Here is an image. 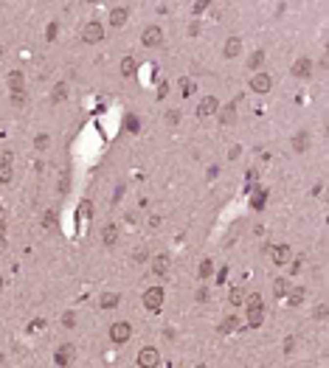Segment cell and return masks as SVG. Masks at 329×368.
<instances>
[{
    "mask_svg": "<svg viewBox=\"0 0 329 368\" xmlns=\"http://www.w3.org/2000/svg\"><path fill=\"white\" fill-rule=\"evenodd\" d=\"M248 324L250 326H262L264 324V309H262V295H250L248 298Z\"/></svg>",
    "mask_w": 329,
    "mask_h": 368,
    "instance_id": "obj_1",
    "label": "cell"
},
{
    "mask_svg": "<svg viewBox=\"0 0 329 368\" xmlns=\"http://www.w3.org/2000/svg\"><path fill=\"white\" fill-rule=\"evenodd\" d=\"M158 363H160L158 348H152V346L141 348V354H138V366L141 368H158Z\"/></svg>",
    "mask_w": 329,
    "mask_h": 368,
    "instance_id": "obj_2",
    "label": "cell"
},
{
    "mask_svg": "<svg viewBox=\"0 0 329 368\" xmlns=\"http://www.w3.org/2000/svg\"><path fill=\"white\" fill-rule=\"evenodd\" d=\"M130 335H132V326L124 324V321L113 324V329H110V340H113V343H127V340H130Z\"/></svg>",
    "mask_w": 329,
    "mask_h": 368,
    "instance_id": "obj_3",
    "label": "cell"
},
{
    "mask_svg": "<svg viewBox=\"0 0 329 368\" xmlns=\"http://www.w3.org/2000/svg\"><path fill=\"white\" fill-rule=\"evenodd\" d=\"M160 303H163V290H160V287H152V290L144 292V306H147V309L158 312Z\"/></svg>",
    "mask_w": 329,
    "mask_h": 368,
    "instance_id": "obj_4",
    "label": "cell"
},
{
    "mask_svg": "<svg viewBox=\"0 0 329 368\" xmlns=\"http://www.w3.org/2000/svg\"><path fill=\"white\" fill-rule=\"evenodd\" d=\"M102 37H104L102 22H88V25H85V31H82V40H85V43H99Z\"/></svg>",
    "mask_w": 329,
    "mask_h": 368,
    "instance_id": "obj_5",
    "label": "cell"
},
{
    "mask_svg": "<svg viewBox=\"0 0 329 368\" xmlns=\"http://www.w3.org/2000/svg\"><path fill=\"white\" fill-rule=\"evenodd\" d=\"M141 40H144V45H147V48H155V45L163 43V31H160L158 25H149L147 31H144V37H141Z\"/></svg>",
    "mask_w": 329,
    "mask_h": 368,
    "instance_id": "obj_6",
    "label": "cell"
},
{
    "mask_svg": "<svg viewBox=\"0 0 329 368\" xmlns=\"http://www.w3.org/2000/svg\"><path fill=\"white\" fill-rule=\"evenodd\" d=\"M217 107H219V101L214 99V96H205L203 101H200V107H197V115L200 118H208V115H214Z\"/></svg>",
    "mask_w": 329,
    "mask_h": 368,
    "instance_id": "obj_7",
    "label": "cell"
},
{
    "mask_svg": "<svg viewBox=\"0 0 329 368\" xmlns=\"http://www.w3.org/2000/svg\"><path fill=\"white\" fill-rule=\"evenodd\" d=\"M73 357H76V351H73V346H70V343H65L62 348H57V354H54L57 366H70V363H73Z\"/></svg>",
    "mask_w": 329,
    "mask_h": 368,
    "instance_id": "obj_8",
    "label": "cell"
},
{
    "mask_svg": "<svg viewBox=\"0 0 329 368\" xmlns=\"http://www.w3.org/2000/svg\"><path fill=\"white\" fill-rule=\"evenodd\" d=\"M270 85H273V79L267 73H253V79H250V87L256 90V93H267Z\"/></svg>",
    "mask_w": 329,
    "mask_h": 368,
    "instance_id": "obj_9",
    "label": "cell"
},
{
    "mask_svg": "<svg viewBox=\"0 0 329 368\" xmlns=\"http://www.w3.org/2000/svg\"><path fill=\"white\" fill-rule=\"evenodd\" d=\"M270 256H273V264H287V261H290V247L287 245H273Z\"/></svg>",
    "mask_w": 329,
    "mask_h": 368,
    "instance_id": "obj_10",
    "label": "cell"
},
{
    "mask_svg": "<svg viewBox=\"0 0 329 368\" xmlns=\"http://www.w3.org/2000/svg\"><path fill=\"white\" fill-rule=\"evenodd\" d=\"M309 73H312V62H309L307 56H301V59H298V62L293 65V76H298V79H307Z\"/></svg>",
    "mask_w": 329,
    "mask_h": 368,
    "instance_id": "obj_11",
    "label": "cell"
},
{
    "mask_svg": "<svg viewBox=\"0 0 329 368\" xmlns=\"http://www.w3.org/2000/svg\"><path fill=\"white\" fill-rule=\"evenodd\" d=\"M127 17H130V9H124V6H118V9H113L110 11V25H124L127 22Z\"/></svg>",
    "mask_w": 329,
    "mask_h": 368,
    "instance_id": "obj_12",
    "label": "cell"
},
{
    "mask_svg": "<svg viewBox=\"0 0 329 368\" xmlns=\"http://www.w3.org/2000/svg\"><path fill=\"white\" fill-rule=\"evenodd\" d=\"M239 54H242V40H239V37H231L225 43V56L234 59V56H239Z\"/></svg>",
    "mask_w": 329,
    "mask_h": 368,
    "instance_id": "obj_13",
    "label": "cell"
},
{
    "mask_svg": "<svg viewBox=\"0 0 329 368\" xmlns=\"http://www.w3.org/2000/svg\"><path fill=\"white\" fill-rule=\"evenodd\" d=\"M9 87H12V93H23V87H25V76L23 73H9Z\"/></svg>",
    "mask_w": 329,
    "mask_h": 368,
    "instance_id": "obj_14",
    "label": "cell"
},
{
    "mask_svg": "<svg viewBox=\"0 0 329 368\" xmlns=\"http://www.w3.org/2000/svg\"><path fill=\"white\" fill-rule=\"evenodd\" d=\"M12 177H14L12 160H9V157H3V160H0V183H9Z\"/></svg>",
    "mask_w": 329,
    "mask_h": 368,
    "instance_id": "obj_15",
    "label": "cell"
},
{
    "mask_svg": "<svg viewBox=\"0 0 329 368\" xmlns=\"http://www.w3.org/2000/svg\"><path fill=\"white\" fill-rule=\"evenodd\" d=\"M135 70H138V62L132 56H124V59H121V73H124V76H135Z\"/></svg>",
    "mask_w": 329,
    "mask_h": 368,
    "instance_id": "obj_16",
    "label": "cell"
},
{
    "mask_svg": "<svg viewBox=\"0 0 329 368\" xmlns=\"http://www.w3.org/2000/svg\"><path fill=\"white\" fill-rule=\"evenodd\" d=\"M152 270H155L158 276H163V273L169 270V256H155V261H152Z\"/></svg>",
    "mask_w": 329,
    "mask_h": 368,
    "instance_id": "obj_17",
    "label": "cell"
},
{
    "mask_svg": "<svg viewBox=\"0 0 329 368\" xmlns=\"http://www.w3.org/2000/svg\"><path fill=\"white\" fill-rule=\"evenodd\" d=\"M102 239H104V245H115V239H118V228H115V225H107Z\"/></svg>",
    "mask_w": 329,
    "mask_h": 368,
    "instance_id": "obj_18",
    "label": "cell"
},
{
    "mask_svg": "<svg viewBox=\"0 0 329 368\" xmlns=\"http://www.w3.org/2000/svg\"><path fill=\"white\" fill-rule=\"evenodd\" d=\"M115 303H118V295H115V292H104L102 295V306L104 309H113Z\"/></svg>",
    "mask_w": 329,
    "mask_h": 368,
    "instance_id": "obj_19",
    "label": "cell"
},
{
    "mask_svg": "<svg viewBox=\"0 0 329 368\" xmlns=\"http://www.w3.org/2000/svg\"><path fill=\"white\" fill-rule=\"evenodd\" d=\"M242 298H245L242 287H234V290H231V295H228V301L234 303V306H239V303H242Z\"/></svg>",
    "mask_w": 329,
    "mask_h": 368,
    "instance_id": "obj_20",
    "label": "cell"
},
{
    "mask_svg": "<svg viewBox=\"0 0 329 368\" xmlns=\"http://www.w3.org/2000/svg\"><path fill=\"white\" fill-rule=\"evenodd\" d=\"M307 141H309V135H307V132L298 135V138H295V152H304V149H307Z\"/></svg>",
    "mask_w": 329,
    "mask_h": 368,
    "instance_id": "obj_21",
    "label": "cell"
},
{
    "mask_svg": "<svg viewBox=\"0 0 329 368\" xmlns=\"http://www.w3.org/2000/svg\"><path fill=\"white\" fill-rule=\"evenodd\" d=\"M211 270H214V264H211V261L205 259L203 264H200V279H208V276H211Z\"/></svg>",
    "mask_w": 329,
    "mask_h": 368,
    "instance_id": "obj_22",
    "label": "cell"
},
{
    "mask_svg": "<svg viewBox=\"0 0 329 368\" xmlns=\"http://www.w3.org/2000/svg\"><path fill=\"white\" fill-rule=\"evenodd\" d=\"M273 292H276V295H284V292H287V281H284V279H276V284H273Z\"/></svg>",
    "mask_w": 329,
    "mask_h": 368,
    "instance_id": "obj_23",
    "label": "cell"
},
{
    "mask_svg": "<svg viewBox=\"0 0 329 368\" xmlns=\"http://www.w3.org/2000/svg\"><path fill=\"white\" fill-rule=\"evenodd\" d=\"M43 225H45V228H54V225H57V214L48 211L45 216H43Z\"/></svg>",
    "mask_w": 329,
    "mask_h": 368,
    "instance_id": "obj_24",
    "label": "cell"
},
{
    "mask_svg": "<svg viewBox=\"0 0 329 368\" xmlns=\"http://www.w3.org/2000/svg\"><path fill=\"white\" fill-rule=\"evenodd\" d=\"M301 301H304V290H293V295H290V303H293V306H298Z\"/></svg>",
    "mask_w": 329,
    "mask_h": 368,
    "instance_id": "obj_25",
    "label": "cell"
},
{
    "mask_svg": "<svg viewBox=\"0 0 329 368\" xmlns=\"http://www.w3.org/2000/svg\"><path fill=\"white\" fill-rule=\"evenodd\" d=\"M79 211L85 214V216H90V214H93V202L90 200H82L79 202Z\"/></svg>",
    "mask_w": 329,
    "mask_h": 368,
    "instance_id": "obj_26",
    "label": "cell"
},
{
    "mask_svg": "<svg viewBox=\"0 0 329 368\" xmlns=\"http://www.w3.org/2000/svg\"><path fill=\"white\" fill-rule=\"evenodd\" d=\"M12 101H14V107H23L25 104V93H12Z\"/></svg>",
    "mask_w": 329,
    "mask_h": 368,
    "instance_id": "obj_27",
    "label": "cell"
},
{
    "mask_svg": "<svg viewBox=\"0 0 329 368\" xmlns=\"http://www.w3.org/2000/svg\"><path fill=\"white\" fill-rule=\"evenodd\" d=\"M166 121H169V124H177V121H180V112H177V110H169V112H166Z\"/></svg>",
    "mask_w": 329,
    "mask_h": 368,
    "instance_id": "obj_28",
    "label": "cell"
},
{
    "mask_svg": "<svg viewBox=\"0 0 329 368\" xmlns=\"http://www.w3.org/2000/svg\"><path fill=\"white\" fill-rule=\"evenodd\" d=\"M65 99V85H57V90H54V101H62Z\"/></svg>",
    "mask_w": 329,
    "mask_h": 368,
    "instance_id": "obj_29",
    "label": "cell"
},
{
    "mask_svg": "<svg viewBox=\"0 0 329 368\" xmlns=\"http://www.w3.org/2000/svg\"><path fill=\"white\" fill-rule=\"evenodd\" d=\"M34 144H37V149H45V146H48V135H37Z\"/></svg>",
    "mask_w": 329,
    "mask_h": 368,
    "instance_id": "obj_30",
    "label": "cell"
},
{
    "mask_svg": "<svg viewBox=\"0 0 329 368\" xmlns=\"http://www.w3.org/2000/svg\"><path fill=\"white\" fill-rule=\"evenodd\" d=\"M262 56H264V51H256V54L250 56V67H256V65H259V62H262Z\"/></svg>",
    "mask_w": 329,
    "mask_h": 368,
    "instance_id": "obj_31",
    "label": "cell"
},
{
    "mask_svg": "<svg viewBox=\"0 0 329 368\" xmlns=\"http://www.w3.org/2000/svg\"><path fill=\"white\" fill-rule=\"evenodd\" d=\"M237 324H239L237 318H228L225 324H222V332H231V329H234V326H237Z\"/></svg>",
    "mask_w": 329,
    "mask_h": 368,
    "instance_id": "obj_32",
    "label": "cell"
},
{
    "mask_svg": "<svg viewBox=\"0 0 329 368\" xmlns=\"http://www.w3.org/2000/svg\"><path fill=\"white\" fill-rule=\"evenodd\" d=\"M315 318H318V321H324V318H327V306H324V303H318V309H315Z\"/></svg>",
    "mask_w": 329,
    "mask_h": 368,
    "instance_id": "obj_33",
    "label": "cell"
},
{
    "mask_svg": "<svg viewBox=\"0 0 329 368\" xmlns=\"http://www.w3.org/2000/svg\"><path fill=\"white\" fill-rule=\"evenodd\" d=\"M205 9H208V3H205V0H203V3H194V14H200V11H205Z\"/></svg>",
    "mask_w": 329,
    "mask_h": 368,
    "instance_id": "obj_34",
    "label": "cell"
},
{
    "mask_svg": "<svg viewBox=\"0 0 329 368\" xmlns=\"http://www.w3.org/2000/svg\"><path fill=\"white\" fill-rule=\"evenodd\" d=\"M54 37H57V22H51V25H48V40H54Z\"/></svg>",
    "mask_w": 329,
    "mask_h": 368,
    "instance_id": "obj_35",
    "label": "cell"
},
{
    "mask_svg": "<svg viewBox=\"0 0 329 368\" xmlns=\"http://www.w3.org/2000/svg\"><path fill=\"white\" fill-rule=\"evenodd\" d=\"M205 298H208V292H205V287H200L197 290V301H205Z\"/></svg>",
    "mask_w": 329,
    "mask_h": 368,
    "instance_id": "obj_36",
    "label": "cell"
},
{
    "mask_svg": "<svg viewBox=\"0 0 329 368\" xmlns=\"http://www.w3.org/2000/svg\"><path fill=\"white\" fill-rule=\"evenodd\" d=\"M231 121H234V107H228L225 110V124H231Z\"/></svg>",
    "mask_w": 329,
    "mask_h": 368,
    "instance_id": "obj_37",
    "label": "cell"
},
{
    "mask_svg": "<svg viewBox=\"0 0 329 368\" xmlns=\"http://www.w3.org/2000/svg\"><path fill=\"white\" fill-rule=\"evenodd\" d=\"M3 219H6V208H0V225H3Z\"/></svg>",
    "mask_w": 329,
    "mask_h": 368,
    "instance_id": "obj_38",
    "label": "cell"
}]
</instances>
